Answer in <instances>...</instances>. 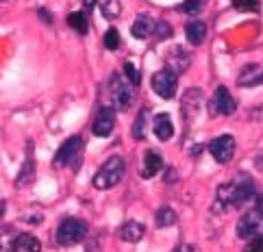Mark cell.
Listing matches in <instances>:
<instances>
[{"label":"cell","mask_w":263,"mask_h":252,"mask_svg":"<svg viewBox=\"0 0 263 252\" xmlns=\"http://www.w3.org/2000/svg\"><path fill=\"white\" fill-rule=\"evenodd\" d=\"M257 187L248 176H239L237 181L233 183H227L218 187V193H215V209L218 211H227V209H241L246 204H255L257 200Z\"/></svg>","instance_id":"obj_1"},{"label":"cell","mask_w":263,"mask_h":252,"mask_svg":"<svg viewBox=\"0 0 263 252\" xmlns=\"http://www.w3.org/2000/svg\"><path fill=\"white\" fill-rule=\"evenodd\" d=\"M237 235L241 239H259L263 237V193L257 196L255 204L248 213H243L237 222Z\"/></svg>","instance_id":"obj_2"},{"label":"cell","mask_w":263,"mask_h":252,"mask_svg":"<svg viewBox=\"0 0 263 252\" xmlns=\"http://www.w3.org/2000/svg\"><path fill=\"white\" fill-rule=\"evenodd\" d=\"M124 159L122 157H111L100 165V170L93 176V187L96 189H111L114 185H118L124 176Z\"/></svg>","instance_id":"obj_3"},{"label":"cell","mask_w":263,"mask_h":252,"mask_svg":"<svg viewBox=\"0 0 263 252\" xmlns=\"http://www.w3.org/2000/svg\"><path fill=\"white\" fill-rule=\"evenodd\" d=\"M87 235V224L77 218H65L57 226V244L59 246H74L83 241Z\"/></svg>","instance_id":"obj_4"},{"label":"cell","mask_w":263,"mask_h":252,"mask_svg":"<svg viewBox=\"0 0 263 252\" xmlns=\"http://www.w3.org/2000/svg\"><path fill=\"white\" fill-rule=\"evenodd\" d=\"M153 89L159 98L172 100L178 89V74L172 68H163L153 74Z\"/></svg>","instance_id":"obj_5"},{"label":"cell","mask_w":263,"mask_h":252,"mask_svg":"<svg viewBox=\"0 0 263 252\" xmlns=\"http://www.w3.org/2000/svg\"><path fill=\"white\" fill-rule=\"evenodd\" d=\"M81 152H83V137L81 135H72L63 142V146L54 154V167H65V165H77L81 161Z\"/></svg>","instance_id":"obj_6"},{"label":"cell","mask_w":263,"mask_h":252,"mask_svg":"<svg viewBox=\"0 0 263 252\" xmlns=\"http://www.w3.org/2000/svg\"><path fill=\"white\" fill-rule=\"evenodd\" d=\"M109 87H111V100H114V107L118 111H126L133 105V98H135L133 87H130V83H126L120 74H114V76L109 79Z\"/></svg>","instance_id":"obj_7"},{"label":"cell","mask_w":263,"mask_h":252,"mask_svg":"<svg viewBox=\"0 0 263 252\" xmlns=\"http://www.w3.org/2000/svg\"><path fill=\"white\" fill-rule=\"evenodd\" d=\"M209 107H211V115H231V113H235V109H237V102H235V98L231 96V91L227 87L220 85L215 89Z\"/></svg>","instance_id":"obj_8"},{"label":"cell","mask_w":263,"mask_h":252,"mask_svg":"<svg viewBox=\"0 0 263 252\" xmlns=\"http://www.w3.org/2000/svg\"><path fill=\"white\" fill-rule=\"evenodd\" d=\"M209 152L218 163H229L235 154V139L231 135H220V137L211 139Z\"/></svg>","instance_id":"obj_9"},{"label":"cell","mask_w":263,"mask_h":252,"mask_svg":"<svg viewBox=\"0 0 263 252\" xmlns=\"http://www.w3.org/2000/svg\"><path fill=\"white\" fill-rule=\"evenodd\" d=\"M116 126V111L111 107H100V111L96 113V120L91 124V130L96 137H109L111 130Z\"/></svg>","instance_id":"obj_10"},{"label":"cell","mask_w":263,"mask_h":252,"mask_svg":"<svg viewBox=\"0 0 263 252\" xmlns=\"http://www.w3.org/2000/svg\"><path fill=\"white\" fill-rule=\"evenodd\" d=\"M263 83V68L259 63L243 65L241 72L237 74V85L239 87H257Z\"/></svg>","instance_id":"obj_11"},{"label":"cell","mask_w":263,"mask_h":252,"mask_svg":"<svg viewBox=\"0 0 263 252\" xmlns=\"http://www.w3.org/2000/svg\"><path fill=\"white\" fill-rule=\"evenodd\" d=\"M130 33H133V37H137V40H146V37L157 33V20L146 13H139L135 17L133 26H130Z\"/></svg>","instance_id":"obj_12"},{"label":"cell","mask_w":263,"mask_h":252,"mask_svg":"<svg viewBox=\"0 0 263 252\" xmlns=\"http://www.w3.org/2000/svg\"><path fill=\"white\" fill-rule=\"evenodd\" d=\"M161 170H163L161 154L155 152V150L144 152V159H142V176L144 179H153V176H157Z\"/></svg>","instance_id":"obj_13"},{"label":"cell","mask_w":263,"mask_h":252,"mask_svg":"<svg viewBox=\"0 0 263 252\" xmlns=\"http://www.w3.org/2000/svg\"><path fill=\"white\" fill-rule=\"evenodd\" d=\"M144 232H146L144 224H139V222H135V220H130V222H124V224H122L120 230H118V235H120L122 241H128V244H137V241L144 237Z\"/></svg>","instance_id":"obj_14"},{"label":"cell","mask_w":263,"mask_h":252,"mask_svg":"<svg viewBox=\"0 0 263 252\" xmlns=\"http://www.w3.org/2000/svg\"><path fill=\"white\" fill-rule=\"evenodd\" d=\"M153 130H155L157 139H161V142H167V139H172V135H174L172 118L167 115V113L155 115V120H153Z\"/></svg>","instance_id":"obj_15"},{"label":"cell","mask_w":263,"mask_h":252,"mask_svg":"<svg viewBox=\"0 0 263 252\" xmlns=\"http://www.w3.org/2000/svg\"><path fill=\"white\" fill-rule=\"evenodd\" d=\"M185 35H187V42L192 46H200L206 40V24L200 20H192L187 22L185 26Z\"/></svg>","instance_id":"obj_16"},{"label":"cell","mask_w":263,"mask_h":252,"mask_svg":"<svg viewBox=\"0 0 263 252\" xmlns=\"http://www.w3.org/2000/svg\"><path fill=\"white\" fill-rule=\"evenodd\" d=\"M13 246H15L17 252H42L40 239L29 235V232H24V235H17L15 241H13Z\"/></svg>","instance_id":"obj_17"},{"label":"cell","mask_w":263,"mask_h":252,"mask_svg":"<svg viewBox=\"0 0 263 252\" xmlns=\"http://www.w3.org/2000/svg\"><path fill=\"white\" fill-rule=\"evenodd\" d=\"M68 24H70V29H74V31L81 33V35H85L87 29H89L87 13H83V11H72V13L68 15Z\"/></svg>","instance_id":"obj_18"},{"label":"cell","mask_w":263,"mask_h":252,"mask_svg":"<svg viewBox=\"0 0 263 252\" xmlns=\"http://www.w3.org/2000/svg\"><path fill=\"white\" fill-rule=\"evenodd\" d=\"M148 133V109H142L135 118V124H133V137L137 142H142Z\"/></svg>","instance_id":"obj_19"},{"label":"cell","mask_w":263,"mask_h":252,"mask_svg":"<svg viewBox=\"0 0 263 252\" xmlns=\"http://www.w3.org/2000/svg\"><path fill=\"white\" fill-rule=\"evenodd\" d=\"M98 7L105 17L109 20H116V17L122 13V3L120 0H98Z\"/></svg>","instance_id":"obj_20"},{"label":"cell","mask_w":263,"mask_h":252,"mask_svg":"<svg viewBox=\"0 0 263 252\" xmlns=\"http://www.w3.org/2000/svg\"><path fill=\"white\" fill-rule=\"evenodd\" d=\"M35 176V163H33V157L29 154V159L24 161L22 170H20V176H17V187H24V185H29Z\"/></svg>","instance_id":"obj_21"},{"label":"cell","mask_w":263,"mask_h":252,"mask_svg":"<svg viewBox=\"0 0 263 252\" xmlns=\"http://www.w3.org/2000/svg\"><path fill=\"white\" fill-rule=\"evenodd\" d=\"M155 222H157V226L159 228H165V226H172V224L176 222V213L170 209V207H161L157 211V216H155Z\"/></svg>","instance_id":"obj_22"},{"label":"cell","mask_w":263,"mask_h":252,"mask_svg":"<svg viewBox=\"0 0 263 252\" xmlns=\"http://www.w3.org/2000/svg\"><path fill=\"white\" fill-rule=\"evenodd\" d=\"M233 9L241 13H252L259 11V0H233Z\"/></svg>","instance_id":"obj_23"},{"label":"cell","mask_w":263,"mask_h":252,"mask_svg":"<svg viewBox=\"0 0 263 252\" xmlns=\"http://www.w3.org/2000/svg\"><path fill=\"white\" fill-rule=\"evenodd\" d=\"M105 48H109V50H118L120 48V33H118V29H109L105 33Z\"/></svg>","instance_id":"obj_24"},{"label":"cell","mask_w":263,"mask_h":252,"mask_svg":"<svg viewBox=\"0 0 263 252\" xmlns=\"http://www.w3.org/2000/svg\"><path fill=\"white\" fill-rule=\"evenodd\" d=\"M124 74H126V79H128L130 85H139V81H142V79H139V72H137V68L130 61L124 63Z\"/></svg>","instance_id":"obj_25"},{"label":"cell","mask_w":263,"mask_h":252,"mask_svg":"<svg viewBox=\"0 0 263 252\" xmlns=\"http://www.w3.org/2000/svg\"><path fill=\"white\" fill-rule=\"evenodd\" d=\"M204 3H206V0H185V3H183V11L194 15V13H198L200 9L204 7Z\"/></svg>","instance_id":"obj_26"},{"label":"cell","mask_w":263,"mask_h":252,"mask_svg":"<svg viewBox=\"0 0 263 252\" xmlns=\"http://www.w3.org/2000/svg\"><path fill=\"white\" fill-rule=\"evenodd\" d=\"M155 35L163 40V37H170V35H172V29H170V26H167L165 22H157V33H155Z\"/></svg>","instance_id":"obj_27"},{"label":"cell","mask_w":263,"mask_h":252,"mask_svg":"<svg viewBox=\"0 0 263 252\" xmlns=\"http://www.w3.org/2000/svg\"><path fill=\"white\" fill-rule=\"evenodd\" d=\"M246 252H263V237L252 239L250 244L246 246Z\"/></svg>","instance_id":"obj_28"},{"label":"cell","mask_w":263,"mask_h":252,"mask_svg":"<svg viewBox=\"0 0 263 252\" xmlns=\"http://www.w3.org/2000/svg\"><path fill=\"white\" fill-rule=\"evenodd\" d=\"M172 252H198V248L192 246V244H181V246H176Z\"/></svg>","instance_id":"obj_29"},{"label":"cell","mask_w":263,"mask_h":252,"mask_svg":"<svg viewBox=\"0 0 263 252\" xmlns=\"http://www.w3.org/2000/svg\"><path fill=\"white\" fill-rule=\"evenodd\" d=\"M40 17L46 22V24H52V20H50V13L48 11H44V9H40Z\"/></svg>","instance_id":"obj_30"},{"label":"cell","mask_w":263,"mask_h":252,"mask_svg":"<svg viewBox=\"0 0 263 252\" xmlns=\"http://www.w3.org/2000/svg\"><path fill=\"white\" fill-rule=\"evenodd\" d=\"M0 252H15V246H0Z\"/></svg>","instance_id":"obj_31"},{"label":"cell","mask_w":263,"mask_h":252,"mask_svg":"<svg viewBox=\"0 0 263 252\" xmlns=\"http://www.w3.org/2000/svg\"><path fill=\"white\" fill-rule=\"evenodd\" d=\"M93 5H96V0H85V9H91Z\"/></svg>","instance_id":"obj_32"},{"label":"cell","mask_w":263,"mask_h":252,"mask_svg":"<svg viewBox=\"0 0 263 252\" xmlns=\"http://www.w3.org/2000/svg\"><path fill=\"white\" fill-rule=\"evenodd\" d=\"M3 213H5V202L0 200V216H3Z\"/></svg>","instance_id":"obj_33"},{"label":"cell","mask_w":263,"mask_h":252,"mask_svg":"<svg viewBox=\"0 0 263 252\" xmlns=\"http://www.w3.org/2000/svg\"><path fill=\"white\" fill-rule=\"evenodd\" d=\"M0 3H3V0H0Z\"/></svg>","instance_id":"obj_34"}]
</instances>
